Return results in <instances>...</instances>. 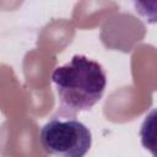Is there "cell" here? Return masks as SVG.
Returning a JSON list of instances; mask_svg holds the SVG:
<instances>
[{
  "label": "cell",
  "mask_w": 157,
  "mask_h": 157,
  "mask_svg": "<svg viewBox=\"0 0 157 157\" xmlns=\"http://www.w3.org/2000/svg\"><path fill=\"white\" fill-rule=\"evenodd\" d=\"M61 112L76 114L101 101L107 87L104 67L86 55L76 54L52 72Z\"/></svg>",
  "instance_id": "cell-1"
},
{
  "label": "cell",
  "mask_w": 157,
  "mask_h": 157,
  "mask_svg": "<svg viewBox=\"0 0 157 157\" xmlns=\"http://www.w3.org/2000/svg\"><path fill=\"white\" fill-rule=\"evenodd\" d=\"M43 150L56 157H85L92 145L91 130L75 118H53L39 132Z\"/></svg>",
  "instance_id": "cell-2"
}]
</instances>
